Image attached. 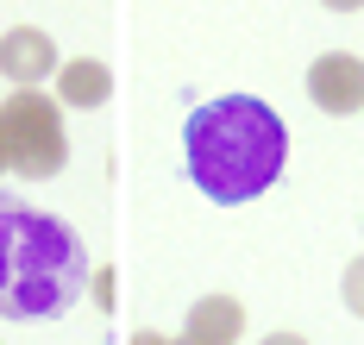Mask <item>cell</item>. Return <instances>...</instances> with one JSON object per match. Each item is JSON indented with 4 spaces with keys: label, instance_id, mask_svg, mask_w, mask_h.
Instances as JSON below:
<instances>
[{
    "label": "cell",
    "instance_id": "obj_1",
    "mask_svg": "<svg viewBox=\"0 0 364 345\" xmlns=\"http://www.w3.org/2000/svg\"><path fill=\"white\" fill-rule=\"evenodd\" d=\"M182 157H188V176H195V189L208 201L239 207V201H257L283 176L289 126L270 114L257 94H220V101L188 114Z\"/></svg>",
    "mask_w": 364,
    "mask_h": 345
},
{
    "label": "cell",
    "instance_id": "obj_11",
    "mask_svg": "<svg viewBox=\"0 0 364 345\" xmlns=\"http://www.w3.org/2000/svg\"><path fill=\"white\" fill-rule=\"evenodd\" d=\"M132 345H170L164 333H132Z\"/></svg>",
    "mask_w": 364,
    "mask_h": 345
},
{
    "label": "cell",
    "instance_id": "obj_6",
    "mask_svg": "<svg viewBox=\"0 0 364 345\" xmlns=\"http://www.w3.org/2000/svg\"><path fill=\"white\" fill-rule=\"evenodd\" d=\"M188 339H208V345H232L245 333V307L232 302V295H201V302L188 307V327H182Z\"/></svg>",
    "mask_w": 364,
    "mask_h": 345
},
{
    "label": "cell",
    "instance_id": "obj_12",
    "mask_svg": "<svg viewBox=\"0 0 364 345\" xmlns=\"http://www.w3.org/2000/svg\"><path fill=\"white\" fill-rule=\"evenodd\" d=\"M170 345H208V339H188V333H182V339H170Z\"/></svg>",
    "mask_w": 364,
    "mask_h": 345
},
{
    "label": "cell",
    "instance_id": "obj_8",
    "mask_svg": "<svg viewBox=\"0 0 364 345\" xmlns=\"http://www.w3.org/2000/svg\"><path fill=\"white\" fill-rule=\"evenodd\" d=\"M339 295H346V307L364 320V258H352V264H346V283H339Z\"/></svg>",
    "mask_w": 364,
    "mask_h": 345
},
{
    "label": "cell",
    "instance_id": "obj_2",
    "mask_svg": "<svg viewBox=\"0 0 364 345\" xmlns=\"http://www.w3.org/2000/svg\"><path fill=\"white\" fill-rule=\"evenodd\" d=\"M88 289V251L70 220L0 195V320H57Z\"/></svg>",
    "mask_w": 364,
    "mask_h": 345
},
{
    "label": "cell",
    "instance_id": "obj_5",
    "mask_svg": "<svg viewBox=\"0 0 364 345\" xmlns=\"http://www.w3.org/2000/svg\"><path fill=\"white\" fill-rule=\"evenodd\" d=\"M63 70V57H57V44L44 38L38 26H13L6 38H0V76L19 82V88H38L44 76H57Z\"/></svg>",
    "mask_w": 364,
    "mask_h": 345
},
{
    "label": "cell",
    "instance_id": "obj_4",
    "mask_svg": "<svg viewBox=\"0 0 364 345\" xmlns=\"http://www.w3.org/2000/svg\"><path fill=\"white\" fill-rule=\"evenodd\" d=\"M308 94H314V107L321 114H358L364 107V57H346V50H327V57H314V70H308Z\"/></svg>",
    "mask_w": 364,
    "mask_h": 345
},
{
    "label": "cell",
    "instance_id": "obj_7",
    "mask_svg": "<svg viewBox=\"0 0 364 345\" xmlns=\"http://www.w3.org/2000/svg\"><path fill=\"white\" fill-rule=\"evenodd\" d=\"M107 94H113V76H107V63H95V57H75V63L57 70V101L63 107H101Z\"/></svg>",
    "mask_w": 364,
    "mask_h": 345
},
{
    "label": "cell",
    "instance_id": "obj_13",
    "mask_svg": "<svg viewBox=\"0 0 364 345\" xmlns=\"http://www.w3.org/2000/svg\"><path fill=\"white\" fill-rule=\"evenodd\" d=\"M0 170H6V138H0Z\"/></svg>",
    "mask_w": 364,
    "mask_h": 345
},
{
    "label": "cell",
    "instance_id": "obj_10",
    "mask_svg": "<svg viewBox=\"0 0 364 345\" xmlns=\"http://www.w3.org/2000/svg\"><path fill=\"white\" fill-rule=\"evenodd\" d=\"M321 6H333V13H358L364 0H321Z\"/></svg>",
    "mask_w": 364,
    "mask_h": 345
},
{
    "label": "cell",
    "instance_id": "obj_9",
    "mask_svg": "<svg viewBox=\"0 0 364 345\" xmlns=\"http://www.w3.org/2000/svg\"><path fill=\"white\" fill-rule=\"evenodd\" d=\"M264 345H308V339H301V333H270Z\"/></svg>",
    "mask_w": 364,
    "mask_h": 345
},
{
    "label": "cell",
    "instance_id": "obj_3",
    "mask_svg": "<svg viewBox=\"0 0 364 345\" xmlns=\"http://www.w3.org/2000/svg\"><path fill=\"white\" fill-rule=\"evenodd\" d=\"M0 138H6V170L26 176V182H44L70 163V138H63V114L50 94H6L0 101Z\"/></svg>",
    "mask_w": 364,
    "mask_h": 345
}]
</instances>
